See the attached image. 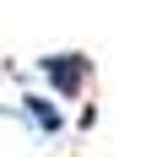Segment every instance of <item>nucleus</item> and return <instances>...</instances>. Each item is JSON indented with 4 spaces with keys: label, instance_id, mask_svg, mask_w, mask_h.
<instances>
[{
    "label": "nucleus",
    "instance_id": "obj_1",
    "mask_svg": "<svg viewBox=\"0 0 157 157\" xmlns=\"http://www.w3.org/2000/svg\"><path fill=\"white\" fill-rule=\"evenodd\" d=\"M38 76L49 81V92L81 98V92H87V76H92V60L76 54V49H65V54H44V60H38Z\"/></svg>",
    "mask_w": 157,
    "mask_h": 157
},
{
    "label": "nucleus",
    "instance_id": "obj_2",
    "mask_svg": "<svg viewBox=\"0 0 157 157\" xmlns=\"http://www.w3.org/2000/svg\"><path fill=\"white\" fill-rule=\"evenodd\" d=\"M22 114H27L33 119V130H38V136H60V109H54V103H49V98H22Z\"/></svg>",
    "mask_w": 157,
    "mask_h": 157
}]
</instances>
